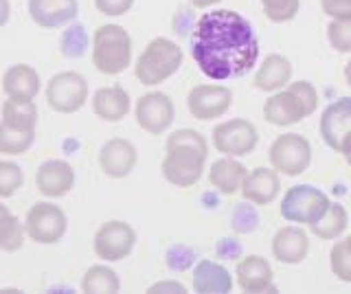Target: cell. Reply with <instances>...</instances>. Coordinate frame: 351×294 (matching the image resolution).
Here are the masks:
<instances>
[{
	"label": "cell",
	"mask_w": 351,
	"mask_h": 294,
	"mask_svg": "<svg viewBox=\"0 0 351 294\" xmlns=\"http://www.w3.org/2000/svg\"><path fill=\"white\" fill-rule=\"evenodd\" d=\"M27 9L36 25L44 29H60L77 18L80 3L77 0H29Z\"/></svg>",
	"instance_id": "9a60e30c"
},
{
	"label": "cell",
	"mask_w": 351,
	"mask_h": 294,
	"mask_svg": "<svg viewBox=\"0 0 351 294\" xmlns=\"http://www.w3.org/2000/svg\"><path fill=\"white\" fill-rule=\"evenodd\" d=\"M272 169L285 176H301L312 162V147L301 134H281L274 138L268 151Z\"/></svg>",
	"instance_id": "52a82bcc"
},
{
	"label": "cell",
	"mask_w": 351,
	"mask_h": 294,
	"mask_svg": "<svg viewBox=\"0 0 351 294\" xmlns=\"http://www.w3.org/2000/svg\"><path fill=\"white\" fill-rule=\"evenodd\" d=\"M25 235L27 228L20 224L16 215H11V211L0 217V248L3 250H7V253L20 250L25 244Z\"/></svg>",
	"instance_id": "f546056e"
},
{
	"label": "cell",
	"mask_w": 351,
	"mask_h": 294,
	"mask_svg": "<svg viewBox=\"0 0 351 294\" xmlns=\"http://www.w3.org/2000/svg\"><path fill=\"white\" fill-rule=\"evenodd\" d=\"M9 16H11L9 0H0V27H5L9 23Z\"/></svg>",
	"instance_id": "8d00e7d4"
},
{
	"label": "cell",
	"mask_w": 351,
	"mask_h": 294,
	"mask_svg": "<svg viewBox=\"0 0 351 294\" xmlns=\"http://www.w3.org/2000/svg\"><path fill=\"white\" fill-rule=\"evenodd\" d=\"M263 14L270 23H290L299 14V0H261Z\"/></svg>",
	"instance_id": "1f68e13d"
},
{
	"label": "cell",
	"mask_w": 351,
	"mask_h": 294,
	"mask_svg": "<svg viewBox=\"0 0 351 294\" xmlns=\"http://www.w3.org/2000/svg\"><path fill=\"white\" fill-rule=\"evenodd\" d=\"M36 132L27 130H16L7 123H0V154L5 156H20L31 149Z\"/></svg>",
	"instance_id": "f1b7e54d"
},
{
	"label": "cell",
	"mask_w": 351,
	"mask_h": 294,
	"mask_svg": "<svg viewBox=\"0 0 351 294\" xmlns=\"http://www.w3.org/2000/svg\"><path fill=\"white\" fill-rule=\"evenodd\" d=\"M40 75L29 64H14L3 75V90L9 99L33 101L40 93Z\"/></svg>",
	"instance_id": "ffe728a7"
},
{
	"label": "cell",
	"mask_w": 351,
	"mask_h": 294,
	"mask_svg": "<svg viewBox=\"0 0 351 294\" xmlns=\"http://www.w3.org/2000/svg\"><path fill=\"white\" fill-rule=\"evenodd\" d=\"M38 106L33 101H16L9 99L3 103V123L16 127V130H27V132H36L38 125Z\"/></svg>",
	"instance_id": "484cf974"
},
{
	"label": "cell",
	"mask_w": 351,
	"mask_h": 294,
	"mask_svg": "<svg viewBox=\"0 0 351 294\" xmlns=\"http://www.w3.org/2000/svg\"><path fill=\"white\" fill-rule=\"evenodd\" d=\"M93 110L99 119L117 123L130 112V95L121 86H106L99 88L93 97Z\"/></svg>",
	"instance_id": "7402d4cb"
},
{
	"label": "cell",
	"mask_w": 351,
	"mask_h": 294,
	"mask_svg": "<svg viewBox=\"0 0 351 294\" xmlns=\"http://www.w3.org/2000/svg\"><path fill=\"white\" fill-rule=\"evenodd\" d=\"M22 184H25V173L16 162L0 160V198H11Z\"/></svg>",
	"instance_id": "d6a6232c"
},
{
	"label": "cell",
	"mask_w": 351,
	"mask_h": 294,
	"mask_svg": "<svg viewBox=\"0 0 351 294\" xmlns=\"http://www.w3.org/2000/svg\"><path fill=\"white\" fill-rule=\"evenodd\" d=\"M132 62V38L119 25H104L93 36V64L101 75L123 73Z\"/></svg>",
	"instance_id": "5b68a950"
},
{
	"label": "cell",
	"mask_w": 351,
	"mask_h": 294,
	"mask_svg": "<svg viewBox=\"0 0 351 294\" xmlns=\"http://www.w3.org/2000/svg\"><path fill=\"white\" fill-rule=\"evenodd\" d=\"M329 198L310 184H296L285 191L281 200V215L294 224H316L329 209Z\"/></svg>",
	"instance_id": "8992f818"
},
{
	"label": "cell",
	"mask_w": 351,
	"mask_h": 294,
	"mask_svg": "<svg viewBox=\"0 0 351 294\" xmlns=\"http://www.w3.org/2000/svg\"><path fill=\"white\" fill-rule=\"evenodd\" d=\"M134 0H95V7L108 18H119V16H125Z\"/></svg>",
	"instance_id": "e575fe53"
},
{
	"label": "cell",
	"mask_w": 351,
	"mask_h": 294,
	"mask_svg": "<svg viewBox=\"0 0 351 294\" xmlns=\"http://www.w3.org/2000/svg\"><path fill=\"white\" fill-rule=\"evenodd\" d=\"M5 213H9V209H7V206H5V204H0V217H3Z\"/></svg>",
	"instance_id": "60d3db41"
},
{
	"label": "cell",
	"mask_w": 351,
	"mask_h": 294,
	"mask_svg": "<svg viewBox=\"0 0 351 294\" xmlns=\"http://www.w3.org/2000/svg\"><path fill=\"white\" fill-rule=\"evenodd\" d=\"M169 288H173V290H180V292H184V288L182 286H154L149 292H160V290H169Z\"/></svg>",
	"instance_id": "f35d334b"
},
{
	"label": "cell",
	"mask_w": 351,
	"mask_h": 294,
	"mask_svg": "<svg viewBox=\"0 0 351 294\" xmlns=\"http://www.w3.org/2000/svg\"><path fill=\"white\" fill-rule=\"evenodd\" d=\"M318 108V93L310 82H294L285 90L274 93L263 103V119L270 125L288 127L312 117Z\"/></svg>",
	"instance_id": "3957f363"
},
{
	"label": "cell",
	"mask_w": 351,
	"mask_h": 294,
	"mask_svg": "<svg viewBox=\"0 0 351 294\" xmlns=\"http://www.w3.org/2000/svg\"><path fill=\"white\" fill-rule=\"evenodd\" d=\"M345 77H347V84H349V88H351V60H349V64L345 66Z\"/></svg>",
	"instance_id": "ab89813d"
},
{
	"label": "cell",
	"mask_w": 351,
	"mask_h": 294,
	"mask_svg": "<svg viewBox=\"0 0 351 294\" xmlns=\"http://www.w3.org/2000/svg\"><path fill=\"white\" fill-rule=\"evenodd\" d=\"M189 3L197 9H206V7H211L215 3H219V0H189Z\"/></svg>",
	"instance_id": "74e56055"
},
{
	"label": "cell",
	"mask_w": 351,
	"mask_h": 294,
	"mask_svg": "<svg viewBox=\"0 0 351 294\" xmlns=\"http://www.w3.org/2000/svg\"><path fill=\"white\" fill-rule=\"evenodd\" d=\"M136 147L128 138H110L99 151V167L110 178H125L136 167Z\"/></svg>",
	"instance_id": "2e32d148"
},
{
	"label": "cell",
	"mask_w": 351,
	"mask_h": 294,
	"mask_svg": "<svg viewBox=\"0 0 351 294\" xmlns=\"http://www.w3.org/2000/svg\"><path fill=\"white\" fill-rule=\"evenodd\" d=\"M321 136L334 151L343 154L351 145V97L329 103L321 117Z\"/></svg>",
	"instance_id": "7c38bea8"
},
{
	"label": "cell",
	"mask_w": 351,
	"mask_h": 294,
	"mask_svg": "<svg viewBox=\"0 0 351 294\" xmlns=\"http://www.w3.org/2000/svg\"><path fill=\"white\" fill-rule=\"evenodd\" d=\"M259 143L257 127L246 119H230L213 127V145L226 156H246Z\"/></svg>",
	"instance_id": "8fae6325"
},
{
	"label": "cell",
	"mask_w": 351,
	"mask_h": 294,
	"mask_svg": "<svg viewBox=\"0 0 351 294\" xmlns=\"http://www.w3.org/2000/svg\"><path fill=\"white\" fill-rule=\"evenodd\" d=\"M136 244V233L128 222L121 220H110L106 224L99 226V231L95 233V255L104 261H121L125 259L132 248Z\"/></svg>",
	"instance_id": "30bf717a"
},
{
	"label": "cell",
	"mask_w": 351,
	"mask_h": 294,
	"mask_svg": "<svg viewBox=\"0 0 351 294\" xmlns=\"http://www.w3.org/2000/svg\"><path fill=\"white\" fill-rule=\"evenodd\" d=\"M186 103H189V112L197 121H213V119H219L228 112L230 103H233V93L226 86L217 84L195 86L189 93Z\"/></svg>",
	"instance_id": "5bb4252c"
},
{
	"label": "cell",
	"mask_w": 351,
	"mask_h": 294,
	"mask_svg": "<svg viewBox=\"0 0 351 294\" xmlns=\"http://www.w3.org/2000/svg\"><path fill=\"white\" fill-rule=\"evenodd\" d=\"M329 264H332V272L345 283H351V235L345 242H338L332 253H329Z\"/></svg>",
	"instance_id": "4dcf8cb0"
},
{
	"label": "cell",
	"mask_w": 351,
	"mask_h": 294,
	"mask_svg": "<svg viewBox=\"0 0 351 294\" xmlns=\"http://www.w3.org/2000/svg\"><path fill=\"white\" fill-rule=\"evenodd\" d=\"M235 277L239 288L250 294H261V292H274L272 288V268L263 257L259 255H248L237 264Z\"/></svg>",
	"instance_id": "ac0fdd59"
},
{
	"label": "cell",
	"mask_w": 351,
	"mask_h": 294,
	"mask_svg": "<svg viewBox=\"0 0 351 294\" xmlns=\"http://www.w3.org/2000/svg\"><path fill=\"white\" fill-rule=\"evenodd\" d=\"M327 40L334 51L351 53V18L332 20L327 27Z\"/></svg>",
	"instance_id": "836d02e7"
},
{
	"label": "cell",
	"mask_w": 351,
	"mask_h": 294,
	"mask_svg": "<svg viewBox=\"0 0 351 294\" xmlns=\"http://www.w3.org/2000/svg\"><path fill=\"white\" fill-rule=\"evenodd\" d=\"M88 99V82L75 71L53 75L47 86V103L60 114H73L84 108Z\"/></svg>",
	"instance_id": "ba28073f"
},
{
	"label": "cell",
	"mask_w": 351,
	"mask_h": 294,
	"mask_svg": "<svg viewBox=\"0 0 351 294\" xmlns=\"http://www.w3.org/2000/svg\"><path fill=\"white\" fill-rule=\"evenodd\" d=\"M121 290L119 275L110 266H93L82 279V292L86 294H117Z\"/></svg>",
	"instance_id": "4316f807"
},
{
	"label": "cell",
	"mask_w": 351,
	"mask_h": 294,
	"mask_svg": "<svg viewBox=\"0 0 351 294\" xmlns=\"http://www.w3.org/2000/svg\"><path fill=\"white\" fill-rule=\"evenodd\" d=\"M182 49L176 42L167 38H154L138 56L134 75L143 86H158L182 66Z\"/></svg>",
	"instance_id": "277c9868"
},
{
	"label": "cell",
	"mask_w": 351,
	"mask_h": 294,
	"mask_svg": "<svg viewBox=\"0 0 351 294\" xmlns=\"http://www.w3.org/2000/svg\"><path fill=\"white\" fill-rule=\"evenodd\" d=\"M233 288V279H230V272L213 264V261H197V266L193 270V290L200 294H224L230 292Z\"/></svg>",
	"instance_id": "d4e9b609"
},
{
	"label": "cell",
	"mask_w": 351,
	"mask_h": 294,
	"mask_svg": "<svg viewBox=\"0 0 351 294\" xmlns=\"http://www.w3.org/2000/svg\"><path fill=\"white\" fill-rule=\"evenodd\" d=\"M347 222H349V215L345 206L332 202L321 220L312 224V233L321 239H336L338 235H343L347 231Z\"/></svg>",
	"instance_id": "83f0119b"
},
{
	"label": "cell",
	"mask_w": 351,
	"mask_h": 294,
	"mask_svg": "<svg viewBox=\"0 0 351 294\" xmlns=\"http://www.w3.org/2000/svg\"><path fill=\"white\" fill-rule=\"evenodd\" d=\"M321 7L332 20L351 18V0H321Z\"/></svg>",
	"instance_id": "d590c367"
},
{
	"label": "cell",
	"mask_w": 351,
	"mask_h": 294,
	"mask_svg": "<svg viewBox=\"0 0 351 294\" xmlns=\"http://www.w3.org/2000/svg\"><path fill=\"white\" fill-rule=\"evenodd\" d=\"M292 77V64L288 58L272 53L261 62L259 71L255 73V88L261 93H274L281 90Z\"/></svg>",
	"instance_id": "603a6c76"
},
{
	"label": "cell",
	"mask_w": 351,
	"mask_h": 294,
	"mask_svg": "<svg viewBox=\"0 0 351 294\" xmlns=\"http://www.w3.org/2000/svg\"><path fill=\"white\" fill-rule=\"evenodd\" d=\"M36 184L47 198H62L75 187V169L66 160H44L36 173Z\"/></svg>",
	"instance_id": "e0dca14e"
},
{
	"label": "cell",
	"mask_w": 351,
	"mask_h": 294,
	"mask_svg": "<svg viewBox=\"0 0 351 294\" xmlns=\"http://www.w3.org/2000/svg\"><path fill=\"white\" fill-rule=\"evenodd\" d=\"M279 189H281V182L277 176V169L257 167L244 178V184H241V195H244V200H248L252 204L266 206V204L277 200Z\"/></svg>",
	"instance_id": "d6986e66"
},
{
	"label": "cell",
	"mask_w": 351,
	"mask_h": 294,
	"mask_svg": "<svg viewBox=\"0 0 351 294\" xmlns=\"http://www.w3.org/2000/svg\"><path fill=\"white\" fill-rule=\"evenodd\" d=\"M66 226H69L66 213L62 211V206L53 204V202L33 204L27 213V220H25L27 235L36 244L60 242V239L66 235Z\"/></svg>",
	"instance_id": "9c48e42d"
},
{
	"label": "cell",
	"mask_w": 351,
	"mask_h": 294,
	"mask_svg": "<svg viewBox=\"0 0 351 294\" xmlns=\"http://www.w3.org/2000/svg\"><path fill=\"white\" fill-rule=\"evenodd\" d=\"M136 123L145 130V132L158 136L165 130H169L173 123V101L165 93H145L138 97L136 108Z\"/></svg>",
	"instance_id": "4fadbf2b"
},
{
	"label": "cell",
	"mask_w": 351,
	"mask_h": 294,
	"mask_svg": "<svg viewBox=\"0 0 351 294\" xmlns=\"http://www.w3.org/2000/svg\"><path fill=\"white\" fill-rule=\"evenodd\" d=\"M208 145L195 130H178L167 138V156L162 160V176L173 187H193L202 178Z\"/></svg>",
	"instance_id": "7a4b0ae2"
},
{
	"label": "cell",
	"mask_w": 351,
	"mask_h": 294,
	"mask_svg": "<svg viewBox=\"0 0 351 294\" xmlns=\"http://www.w3.org/2000/svg\"><path fill=\"white\" fill-rule=\"evenodd\" d=\"M307 250H310V239H307L305 231L299 226H283L272 239V255L281 264H301L307 257Z\"/></svg>",
	"instance_id": "44dd1931"
},
{
	"label": "cell",
	"mask_w": 351,
	"mask_h": 294,
	"mask_svg": "<svg viewBox=\"0 0 351 294\" xmlns=\"http://www.w3.org/2000/svg\"><path fill=\"white\" fill-rule=\"evenodd\" d=\"M191 51L200 71L213 82L244 77L259 58L250 23L230 9H215L197 20Z\"/></svg>",
	"instance_id": "6da1fadb"
},
{
	"label": "cell",
	"mask_w": 351,
	"mask_h": 294,
	"mask_svg": "<svg viewBox=\"0 0 351 294\" xmlns=\"http://www.w3.org/2000/svg\"><path fill=\"white\" fill-rule=\"evenodd\" d=\"M246 176H248L246 167L239 160H235V156L219 158L208 169V182L224 195H233L235 191H239Z\"/></svg>",
	"instance_id": "cb8c5ba5"
}]
</instances>
